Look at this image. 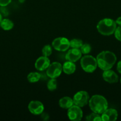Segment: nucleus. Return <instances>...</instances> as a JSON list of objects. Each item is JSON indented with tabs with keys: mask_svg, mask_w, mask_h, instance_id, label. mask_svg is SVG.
Returning a JSON list of instances; mask_svg holds the SVG:
<instances>
[{
	"mask_svg": "<svg viewBox=\"0 0 121 121\" xmlns=\"http://www.w3.org/2000/svg\"><path fill=\"white\" fill-rule=\"evenodd\" d=\"M116 60L115 53L108 50L102 51L96 57L97 67L103 71L111 69L116 63Z\"/></svg>",
	"mask_w": 121,
	"mask_h": 121,
	"instance_id": "obj_1",
	"label": "nucleus"
},
{
	"mask_svg": "<svg viewBox=\"0 0 121 121\" xmlns=\"http://www.w3.org/2000/svg\"><path fill=\"white\" fill-rule=\"evenodd\" d=\"M90 109L93 112L101 115L108 108V102L103 96L94 95L90 98L88 102Z\"/></svg>",
	"mask_w": 121,
	"mask_h": 121,
	"instance_id": "obj_2",
	"label": "nucleus"
},
{
	"mask_svg": "<svg viewBox=\"0 0 121 121\" xmlns=\"http://www.w3.org/2000/svg\"><path fill=\"white\" fill-rule=\"evenodd\" d=\"M116 27L117 24L116 21L109 18H105L101 20L96 26L98 33L106 36H109L114 34Z\"/></svg>",
	"mask_w": 121,
	"mask_h": 121,
	"instance_id": "obj_3",
	"label": "nucleus"
},
{
	"mask_svg": "<svg viewBox=\"0 0 121 121\" xmlns=\"http://www.w3.org/2000/svg\"><path fill=\"white\" fill-rule=\"evenodd\" d=\"M80 65L82 69L86 73H93L97 67L96 58L91 55H84L80 59Z\"/></svg>",
	"mask_w": 121,
	"mask_h": 121,
	"instance_id": "obj_4",
	"label": "nucleus"
},
{
	"mask_svg": "<svg viewBox=\"0 0 121 121\" xmlns=\"http://www.w3.org/2000/svg\"><path fill=\"white\" fill-rule=\"evenodd\" d=\"M90 95L86 91H80L77 92L73 96L74 104L79 107L83 108L88 104Z\"/></svg>",
	"mask_w": 121,
	"mask_h": 121,
	"instance_id": "obj_5",
	"label": "nucleus"
},
{
	"mask_svg": "<svg viewBox=\"0 0 121 121\" xmlns=\"http://www.w3.org/2000/svg\"><path fill=\"white\" fill-rule=\"evenodd\" d=\"M52 46L55 50L58 52H66L70 47V41L66 38L59 37L53 40Z\"/></svg>",
	"mask_w": 121,
	"mask_h": 121,
	"instance_id": "obj_6",
	"label": "nucleus"
},
{
	"mask_svg": "<svg viewBox=\"0 0 121 121\" xmlns=\"http://www.w3.org/2000/svg\"><path fill=\"white\" fill-rule=\"evenodd\" d=\"M62 72V65L58 61L50 64L46 69V74L50 79H56Z\"/></svg>",
	"mask_w": 121,
	"mask_h": 121,
	"instance_id": "obj_7",
	"label": "nucleus"
},
{
	"mask_svg": "<svg viewBox=\"0 0 121 121\" xmlns=\"http://www.w3.org/2000/svg\"><path fill=\"white\" fill-rule=\"evenodd\" d=\"M68 118L72 121H81L83 117V112L81 108L74 105L67 111Z\"/></svg>",
	"mask_w": 121,
	"mask_h": 121,
	"instance_id": "obj_8",
	"label": "nucleus"
},
{
	"mask_svg": "<svg viewBox=\"0 0 121 121\" xmlns=\"http://www.w3.org/2000/svg\"><path fill=\"white\" fill-rule=\"evenodd\" d=\"M28 109L31 113L34 115H40L44 112V105L39 100H32L28 105Z\"/></svg>",
	"mask_w": 121,
	"mask_h": 121,
	"instance_id": "obj_9",
	"label": "nucleus"
},
{
	"mask_svg": "<svg viewBox=\"0 0 121 121\" xmlns=\"http://www.w3.org/2000/svg\"><path fill=\"white\" fill-rule=\"evenodd\" d=\"M82 57V53L79 48H71V49L68 50L65 54V59L66 61H72V62H77Z\"/></svg>",
	"mask_w": 121,
	"mask_h": 121,
	"instance_id": "obj_10",
	"label": "nucleus"
},
{
	"mask_svg": "<svg viewBox=\"0 0 121 121\" xmlns=\"http://www.w3.org/2000/svg\"><path fill=\"white\" fill-rule=\"evenodd\" d=\"M51 64V61L47 57L40 56L36 60L35 63H34V67L37 70L42 72V71L45 70L47 69L49 66Z\"/></svg>",
	"mask_w": 121,
	"mask_h": 121,
	"instance_id": "obj_11",
	"label": "nucleus"
},
{
	"mask_svg": "<svg viewBox=\"0 0 121 121\" xmlns=\"http://www.w3.org/2000/svg\"><path fill=\"white\" fill-rule=\"evenodd\" d=\"M118 113L115 109H107L101 114L102 121H115L117 119Z\"/></svg>",
	"mask_w": 121,
	"mask_h": 121,
	"instance_id": "obj_12",
	"label": "nucleus"
},
{
	"mask_svg": "<svg viewBox=\"0 0 121 121\" xmlns=\"http://www.w3.org/2000/svg\"><path fill=\"white\" fill-rule=\"evenodd\" d=\"M103 80L109 83H115L119 80V77L117 74L111 69L103 71L102 74Z\"/></svg>",
	"mask_w": 121,
	"mask_h": 121,
	"instance_id": "obj_13",
	"label": "nucleus"
},
{
	"mask_svg": "<svg viewBox=\"0 0 121 121\" xmlns=\"http://www.w3.org/2000/svg\"><path fill=\"white\" fill-rule=\"evenodd\" d=\"M59 106L61 108L64 109H68L69 108L73 106L74 101L73 99L69 96H64L63 98H60L59 100Z\"/></svg>",
	"mask_w": 121,
	"mask_h": 121,
	"instance_id": "obj_14",
	"label": "nucleus"
},
{
	"mask_svg": "<svg viewBox=\"0 0 121 121\" xmlns=\"http://www.w3.org/2000/svg\"><path fill=\"white\" fill-rule=\"evenodd\" d=\"M76 65L74 62L70 61H66L63 64L62 71L65 74L70 75L72 74L75 72Z\"/></svg>",
	"mask_w": 121,
	"mask_h": 121,
	"instance_id": "obj_15",
	"label": "nucleus"
},
{
	"mask_svg": "<svg viewBox=\"0 0 121 121\" xmlns=\"http://www.w3.org/2000/svg\"><path fill=\"white\" fill-rule=\"evenodd\" d=\"M14 22L8 18H4L0 23V27L5 31H9L14 27Z\"/></svg>",
	"mask_w": 121,
	"mask_h": 121,
	"instance_id": "obj_16",
	"label": "nucleus"
},
{
	"mask_svg": "<svg viewBox=\"0 0 121 121\" xmlns=\"http://www.w3.org/2000/svg\"><path fill=\"white\" fill-rule=\"evenodd\" d=\"M40 78H41V74L38 72H35L29 73L27 77V80L28 81V82L31 83L37 82L40 80Z\"/></svg>",
	"mask_w": 121,
	"mask_h": 121,
	"instance_id": "obj_17",
	"label": "nucleus"
},
{
	"mask_svg": "<svg viewBox=\"0 0 121 121\" xmlns=\"http://www.w3.org/2000/svg\"><path fill=\"white\" fill-rule=\"evenodd\" d=\"M70 47L74 48H80L83 44V41L81 39H73L70 40Z\"/></svg>",
	"mask_w": 121,
	"mask_h": 121,
	"instance_id": "obj_18",
	"label": "nucleus"
},
{
	"mask_svg": "<svg viewBox=\"0 0 121 121\" xmlns=\"http://www.w3.org/2000/svg\"><path fill=\"white\" fill-rule=\"evenodd\" d=\"M85 120L87 121H102L100 114L94 113V112H93L87 115L85 117Z\"/></svg>",
	"mask_w": 121,
	"mask_h": 121,
	"instance_id": "obj_19",
	"label": "nucleus"
},
{
	"mask_svg": "<svg viewBox=\"0 0 121 121\" xmlns=\"http://www.w3.org/2000/svg\"><path fill=\"white\" fill-rule=\"evenodd\" d=\"M58 82L56 79H51L47 83V88L49 91H54L57 89Z\"/></svg>",
	"mask_w": 121,
	"mask_h": 121,
	"instance_id": "obj_20",
	"label": "nucleus"
},
{
	"mask_svg": "<svg viewBox=\"0 0 121 121\" xmlns=\"http://www.w3.org/2000/svg\"><path fill=\"white\" fill-rule=\"evenodd\" d=\"M43 56L49 57L52 53V46L50 44H46L44 46L42 50Z\"/></svg>",
	"mask_w": 121,
	"mask_h": 121,
	"instance_id": "obj_21",
	"label": "nucleus"
},
{
	"mask_svg": "<svg viewBox=\"0 0 121 121\" xmlns=\"http://www.w3.org/2000/svg\"><path fill=\"white\" fill-rule=\"evenodd\" d=\"M80 50L82 54L86 55L88 54L91 51V47L89 44L88 43H83L81 47H80Z\"/></svg>",
	"mask_w": 121,
	"mask_h": 121,
	"instance_id": "obj_22",
	"label": "nucleus"
},
{
	"mask_svg": "<svg viewBox=\"0 0 121 121\" xmlns=\"http://www.w3.org/2000/svg\"><path fill=\"white\" fill-rule=\"evenodd\" d=\"M114 34H115V37L118 41H121V27L119 26V27H116V30H115V32H114Z\"/></svg>",
	"mask_w": 121,
	"mask_h": 121,
	"instance_id": "obj_23",
	"label": "nucleus"
},
{
	"mask_svg": "<svg viewBox=\"0 0 121 121\" xmlns=\"http://www.w3.org/2000/svg\"><path fill=\"white\" fill-rule=\"evenodd\" d=\"M12 0H0V6L1 7H7L11 2Z\"/></svg>",
	"mask_w": 121,
	"mask_h": 121,
	"instance_id": "obj_24",
	"label": "nucleus"
},
{
	"mask_svg": "<svg viewBox=\"0 0 121 121\" xmlns=\"http://www.w3.org/2000/svg\"><path fill=\"white\" fill-rule=\"evenodd\" d=\"M40 115L41 117V119L43 121H48L49 119V115L47 113H45L44 112H42Z\"/></svg>",
	"mask_w": 121,
	"mask_h": 121,
	"instance_id": "obj_25",
	"label": "nucleus"
},
{
	"mask_svg": "<svg viewBox=\"0 0 121 121\" xmlns=\"http://www.w3.org/2000/svg\"><path fill=\"white\" fill-rule=\"evenodd\" d=\"M1 14H3L4 16H7L8 14V11L5 8V7H1Z\"/></svg>",
	"mask_w": 121,
	"mask_h": 121,
	"instance_id": "obj_26",
	"label": "nucleus"
},
{
	"mask_svg": "<svg viewBox=\"0 0 121 121\" xmlns=\"http://www.w3.org/2000/svg\"><path fill=\"white\" fill-rule=\"evenodd\" d=\"M116 69H117V70L120 74H121V60L118 61L117 64V66H116Z\"/></svg>",
	"mask_w": 121,
	"mask_h": 121,
	"instance_id": "obj_27",
	"label": "nucleus"
},
{
	"mask_svg": "<svg viewBox=\"0 0 121 121\" xmlns=\"http://www.w3.org/2000/svg\"><path fill=\"white\" fill-rule=\"evenodd\" d=\"M115 21H116V24H117L119 26H121V17H119L117 18Z\"/></svg>",
	"mask_w": 121,
	"mask_h": 121,
	"instance_id": "obj_28",
	"label": "nucleus"
},
{
	"mask_svg": "<svg viewBox=\"0 0 121 121\" xmlns=\"http://www.w3.org/2000/svg\"><path fill=\"white\" fill-rule=\"evenodd\" d=\"M2 14H1V13H0V23H1V21H2Z\"/></svg>",
	"mask_w": 121,
	"mask_h": 121,
	"instance_id": "obj_29",
	"label": "nucleus"
},
{
	"mask_svg": "<svg viewBox=\"0 0 121 121\" xmlns=\"http://www.w3.org/2000/svg\"><path fill=\"white\" fill-rule=\"evenodd\" d=\"M19 1H20V2H21V3H23V2L24 1V0H19Z\"/></svg>",
	"mask_w": 121,
	"mask_h": 121,
	"instance_id": "obj_30",
	"label": "nucleus"
},
{
	"mask_svg": "<svg viewBox=\"0 0 121 121\" xmlns=\"http://www.w3.org/2000/svg\"><path fill=\"white\" fill-rule=\"evenodd\" d=\"M120 82H121V79H120Z\"/></svg>",
	"mask_w": 121,
	"mask_h": 121,
	"instance_id": "obj_31",
	"label": "nucleus"
}]
</instances>
